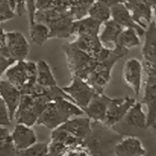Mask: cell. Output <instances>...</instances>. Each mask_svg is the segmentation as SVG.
<instances>
[{
  "label": "cell",
  "mask_w": 156,
  "mask_h": 156,
  "mask_svg": "<svg viewBox=\"0 0 156 156\" xmlns=\"http://www.w3.org/2000/svg\"><path fill=\"white\" fill-rule=\"evenodd\" d=\"M83 110L67 98H59L49 104L38 119L37 125L53 130L69 119L84 114Z\"/></svg>",
  "instance_id": "1"
},
{
  "label": "cell",
  "mask_w": 156,
  "mask_h": 156,
  "mask_svg": "<svg viewBox=\"0 0 156 156\" xmlns=\"http://www.w3.org/2000/svg\"><path fill=\"white\" fill-rule=\"evenodd\" d=\"M121 139V135L104 123L92 121L91 135L85 141V145L91 156H106L114 153L116 144Z\"/></svg>",
  "instance_id": "2"
},
{
  "label": "cell",
  "mask_w": 156,
  "mask_h": 156,
  "mask_svg": "<svg viewBox=\"0 0 156 156\" xmlns=\"http://www.w3.org/2000/svg\"><path fill=\"white\" fill-rule=\"evenodd\" d=\"M129 50L118 46H114L111 56L105 60L97 62L92 73L87 79V82L97 93H105L111 78V73L114 66L120 59L128 54Z\"/></svg>",
  "instance_id": "3"
},
{
  "label": "cell",
  "mask_w": 156,
  "mask_h": 156,
  "mask_svg": "<svg viewBox=\"0 0 156 156\" xmlns=\"http://www.w3.org/2000/svg\"><path fill=\"white\" fill-rule=\"evenodd\" d=\"M10 83L21 91L28 94L37 84V62L21 60L15 62L5 73Z\"/></svg>",
  "instance_id": "4"
},
{
  "label": "cell",
  "mask_w": 156,
  "mask_h": 156,
  "mask_svg": "<svg viewBox=\"0 0 156 156\" xmlns=\"http://www.w3.org/2000/svg\"><path fill=\"white\" fill-rule=\"evenodd\" d=\"M50 103V101L44 94H22L14 120H16L17 123L33 126L37 124L39 117Z\"/></svg>",
  "instance_id": "5"
},
{
  "label": "cell",
  "mask_w": 156,
  "mask_h": 156,
  "mask_svg": "<svg viewBox=\"0 0 156 156\" xmlns=\"http://www.w3.org/2000/svg\"><path fill=\"white\" fill-rule=\"evenodd\" d=\"M62 47L72 77H79L87 80L94 70L97 61L72 43L64 44Z\"/></svg>",
  "instance_id": "6"
},
{
  "label": "cell",
  "mask_w": 156,
  "mask_h": 156,
  "mask_svg": "<svg viewBox=\"0 0 156 156\" xmlns=\"http://www.w3.org/2000/svg\"><path fill=\"white\" fill-rule=\"evenodd\" d=\"M74 20L65 12L53 10L47 16L45 24L50 28L51 39H66L74 35Z\"/></svg>",
  "instance_id": "7"
},
{
  "label": "cell",
  "mask_w": 156,
  "mask_h": 156,
  "mask_svg": "<svg viewBox=\"0 0 156 156\" xmlns=\"http://www.w3.org/2000/svg\"><path fill=\"white\" fill-rule=\"evenodd\" d=\"M62 88L73 102L82 110L88 106L96 93L86 80L79 77H72L69 85Z\"/></svg>",
  "instance_id": "8"
},
{
  "label": "cell",
  "mask_w": 156,
  "mask_h": 156,
  "mask_svg": "<svg viewBox=\"0 0 156 156\" xmlns=\"http://www.w3.org/2000/svg\"><path fill=\"white\" fill-rule=\"evenodd\" d=\"M136 102V100L129 96L111 98L104 123L109 127L113 128L123 120L128 111Z\"/></svg>",
  "instance_id": "9"
},
{
  "label": "cell",
  "mask_w": 156,
  "mask_h": 156,
  "mask_svg": "<svg viewBox=\"0 0 156 156\" xmlns=\"http://www.w3.org/2000/svg\"><path fill=\"white\" fill-rule=\"evenodd\" d=\"M143 62L136 58H130L126 61L123 69V80L136 96L140 94L143 82Z\"/></svg>",
  "instance_id": "10"
},
{
  "label": "cell",
  "mask_w": 156,
  "mask_h": 156,
  "mask_svg": "<svg viewBox=\"0 0 156 156\" xmlns=\"http://www.w3.org/2000/svg\"><path fill=\"white\" fill-rule=\"evenodd\" d=\"M8 56L15 62L24 60L30 51V45L22 33L19 31L6 32Z\"/></svg>",
  "instance_id": "11"
},
{
  "label": "cell",
  "mask_w": 156,
  "mask_h": 156,
  "mask_svg": "<svg viewBox=\"0 0 156 156\" xmlns=\"http://www.w3.org/2000/svg\"><path fill=\"white\" fill-rule=\"evenodd\" d=\"M95 0H57L55 9L69 15L74 21L88 16Z\"/></svg>",
  "instance_id": "12"
},
{
  "label": "cell",
  "mask_w": 156,
  "mask_h": 156,
  "mask_svg": "<svg viewBox=\"0 0 156 156\" xmlns=\"http://www.w3.org/2000/svg\"><path fill=\"white\" fill-rule=\"evenodd\" d=\"M124 4L131 12L136 22L143 28H147L152 21L153 9L150 4L146 0H126Z\"/></svg>",
  "instance_id": "13"
},
{
  "label": "cell",
  "mask_w": 156,
  "mask_h": 156,
  "mask_svg": "<svg viewBox=\"0 0 156 156\" xmlns=\"http://www.w3.org/2000/svg\"><path fill=\"white\" fill-rule=\"evenodd\" d=\"M111 99L105 93L96 92L88 106L83 109L84 113L92 121L104 123Z\"/></svg>",
  "instance_id": "14"
},
{
  "label": "cell",
  "mask_w": 156,
  "mask_h": 156,
  "mask_svg": "<svg viewBox=\"0 0 156 156\" xmlns=\"http://www.w3.org/2000/svg\"><path fill=\"white\" fill-rule=\"evenodd\" d=\"M111 18L123 28H133L136 30L140 37L145 34L146 29L136 22L124 2H119L111 8Z\"/></svg>",
  "instance_id": "15"
},
{
  "label": "cell",
  "mask_w": 156,
  "mask_h": 156,
  "mask_svg": "<svg viewBox=\"0 0 156 156\" xmlns=\"http://www.w3.org/2000/svg\"><path fill=\"white\" fill-rule=\"evenodd\" d=\"M0 96L7 105L12 121L21 102L22 93L8 80H0Z\"/></svg>",
  "instance_id": "16"
},
{
  "label": "cell",
  "mask_w": 156,
  "mask_h": 156,
  "mask_svg": "<svg viewBox=\"0 0 156 156\" xmlns=\"http://www.w3.org/2000/svg\"><path fill=\"white\" fill-rule=\"evenodd\" d=\"M59 127L66 130L76 138L85 142L91 135L92 129V120L88 117H75L67 120Z\"/></svg>",
  "instance_id": "17"
},
{
  "label": "cell",
  "mask_w": 156,
  "mask_h": 156,
  "mask_svg": "<svg viewBox=\"0 0 156 156\" xmlns=\"http://www.w3.org/2000/svg\"><path fill=\"white\" fill-rule=\"evenodd\" d=\"M11 133L17 150L25 149L37 143V134L32 126L17 123Z\"/></svg>",
  "instance_id": "18"
},
{
  "label": "cell",
  "mask_w": 156,
  "mask_h": 156,
  "mask_svg": "<svg viewBox=\"0 0 156 156\" xmlns=\"http://www.w3.org/2000/svg\"><path fill=\"white\" fill-rule=\"evenodd\" d=\"M145 40L142 48L143 63L156 65V23L152 21L145 32Z\"/></svg>",
  "instance_id": "19"
},
{
  "label": "cell",
  "mask_w": 156,
  "mask_h": 156,
  "mask_svg": "<svg viewBox=\"0 0 156 156\" xmlns=\"http://www.w3.org/2000/svg\"><path fill=\"white\" fill-rule=\"evenodd\" d=\"M115 156H144L146 149L141 140L134 136H127L121 139L114 148Z\"/></svg>",
  "instance_id": "20"
},
{
  "label": "cell",
  "mask_w": 156,
  "mask_h": 156,
  "mask_svg": "<svg viewBox=\"0 0 156 156\" xmlns=\"http://www.w3.org/2000/svg\"><path fill=\"white\" fill-rule=\"evenodd\" d=\"M71 43L82 51L92 56L94 59L105 47V45L99 38V35L79 36L77 37L76 41Z\"/></svg>",
  "instance_id": "21"
},
{
  "label": "cell",
  "mask_w": 156,
  "mask_h": 156,
  "mask_svg": "<svg viewBox=\"0 0 156 156\" xmlns=\"http://www.w3.org/2000/svg\"><path fill=\"white\" fill-rule=\"evenodd\" d=\"M142 104L147 108V129H156V87L146 84Z\"/></svg>",
  "instance_id": "22"
},
{
  "label": "cell",
  "mask_w": 156,
  "mask_h": 156,
  "mask_svg": "<svg viewBox=\"0 0 156 156\" xmlns=\"http://www.w3.org/2000/svg\"><path fill=\"white\" fill-rule=\"evenodd\" d=\"M103 24L92 17L88 16L76 20L74 22V35L76 37L85 35H99Z\"/></svg>",
  "instance_id": "23"
},
{
  "label": "cell",
  "mask_w": 156,
  "mask_h": 156,
  "mask_svg": "<svg viewBox=\"0 0 156 156\" xmlns=\"http://www.w3.org/2000/svg\"><path fill=\"white\" fill-rule=\"evenodd\" d=\"M125 123L136 129H147V117L142 102H136L123 119Z\"/></svg>",
  "instance_id": "24"
},
{
  "label": "cell",
  "mask_w": 156,
  "mask_h": 156,
  "mask_svg": "<svg viewBox=\"0 0 156 156\" xmlns=\"http://www.w3.org/2000/svg\"><path fill=\"white\" fill-rule=\"evenodd\" d=\"M103 29L99 34V38L102 44H113L117 45L121 32L123 30V27L116 22L114 20L111 18L103 24Z\"/></svg>",
  "instance_id": "25"
},
{
  "label": "cell",
  "mask_w": 156,
  "mask_h": 156,
  "mask_svg": "<svg viewBox=\"0 0 156 156\" xmlns=\"http://www.w3.org/2000/svg\"><path fill=\"white\" fill-rule=\"evenodd\" d=\"M37 84L44 88L57 85L50 65L44 59H40L37 62Z\"/></svg>",
  "instance_id": "26"
},
{
  "label": "cell",
  "mask_w": 156,
  "mask_h": 156,
  "mask_svg": "<svg viewBox=\"0 0 156 156\" xmlns=\"http://www.w3.org/2000/svg\"><path fill=\"white\" fill-rule=\"evenodd\" d=\"M30 41L35 45L43 46L50 38V30L44 23L34 21L29 25Z\"/></svg>",
  "instance_id": "27"
},
{
  "label": "cell",
  "mask_w": 156,
  "mask_h": 156,
  "mask_svg": "<svg viewBox=\"0 0 156 156\" xmlns=\"http://www.w3.org/2000/svg\"><path fill=\"white\" fill-rule=\"evenodd\" d=\"M140 37L136 30L133 28H124L119 37L116 46L129 50L140 46Z\"/></svg>",
  "instance_id": "28"
},
{
  "label": "cell",
  "mask_w": 156,
  "mask_h": 156,
  "mask_svg": "<svg viewBox=\"0 0 156 156\" xmlns=\"http://www.w3.org/2000/svg\"><path fill=\"white\" fill-rule=\"evenodd\" d=\"M17 152L12 133L5 126H0V156H15Z\"/></svg>",
  "instance_id": "29"
},
{
  "label": "cell",
  "mask_w": 156,
  "mask_h": 156,
  "mask_svg": "<svg viewBox=\"0 0 156 156\" xmlns=\"http://www.w3.org/2000/svg\"><path fill=\"white\" fill-rule=\"evenodd\" d=\"M88 15L104 24L111 18V8L95 0L90 8Z\"/></svg>",
  "instance_id": "30"
},
{
  "label": "cell",
  "mask_w": 156,
  "mask_h": 156,
  "mask_svg": "<svg viewBox=\"0 0 156 156\" xmlns=\"http://www.w3.org/2000/svg\"><path fill=\"white\" fill-rule=\"evenodd\" d=\"M48 143H36L25 149L17 150L15 156H48Z\"/></svg>",
  "instance_id": "31"
},
{
  "label": "cell",
  "mask_w": 156,
  "mask_h": 156,
  "mask_svg": "<svg viewBox=\"0 0 156 156\" xmlns=\"http://www.w3.org/2000/svg\"><path fill=\"white\" fill-rule=\"evenodd\" d=\"M12 123L9 109L5 102L0 96V126H9Z\"/></svg>",
  "instance_id": "32"
},
{
  "label": "cell",
  "mask_w": 156,
  "mask_h": 156,
  "mask_svg": "<svg viewBox=\"0 0 156 156\" xmlns=\"http://www.w3.org/2000/svg\"><path fill=\"white\" fill-rule=\"evenodd\" d=\"M67 149L68 147L62 143L51 140L49 143L48 156H64Z\"/></svg>",
  "instance_id": "33"
},
{
  "label": "cell",
  "mask_w": 156,
  "mask_h": 156,
  "mask_svg": "<svg viewBox=\"0 0 156 156\" xmlns=\"http://www.w3.org/2000/svg\"><path fill=\"white\" fill-rule=\"evenodd\" d=\"M64 156H91V153L84 143L68 148Z\"/></svg>",
  "instance_id": "34"
},
{
  "label": "cell",
  "mask_w": 156,
  "mask_h": 156,
  "mask_svg": "<svg viewBox=\"0 0 156 156\" xmlns=\"http://www.w3.org/2000/svg\"><path fill=\"white\" fill-rule=\"evenodd\" d=\"M36 2L37 0H24L26 12L28 14L29 24L34 21L35 14H36Z\"/></svg>",
  "instance_id": "35"
},
{
  "label": "cell",
  "mask_w": 156,
  "mask_h": 156,
  "mask_svg": "<svg viewBox=\"0 0 156 156\" xmlns=\"http://www.w3.org/2000/svg\"><path fill=\"white\" fill-rule=\"evenodd\" d=\"M15 62H16L11 58L0 55V78L2 76L3 74L5 73L8 69L12 66Z\"/></svg>",
  "instance_id": "36"
},
{
  "label": "cell",
  "mask_w": 156,
  "mask_h": 156,
  "mask_svg": "<svg viewBox=\"0 0 156 156\" xmlns=\"http://www.w3.org/2000/svg\"><path fill=\"white\" fill-rule=\"evenodd\" d=\"M0 55L9 57L6 44V32L3 28H0Z\"/></svg>",
  "instance_id": "37"
},
{
  "label": "cell",
  "mask_w": 156,
  "mask_h": 156,
  "mask_svg": "<svg viewBox=\"0 0 156 156\" xmlns=\"http://www.w3.org/2000/svg\"><path fill=\"white\" fill-rule=\"evenodd\" d=\"M98 1L104 3V4L106 5H108L110 8H112L113 6L115 5L116 4L119 2H123L121 0H98Z\"/></svg>",
  "instance_id": "38"
},
{
  "label": "cell",
  "mask_w": 156,
  "mask_h": 156,
  "mask_svg": "<svg viewBox=\"0 0 156 156\" xmlns=\"http://www.w3.org/2000/svg\"><path fill=\"white\" fill-rule=\"evenodd\" d=\"M146 84H149V85H154L156 87V76H152V77H147Z\"/></svg>",
  "instance_id": "39"
},
{
  "label": "cell",
  "mask_w": 156,
  "mask_h": 156,
  "mask_svg": "<svg viewBox=\"0 0 156 156\" xmlns=\"http://www.w3.org/2000/svg\"><path fill=\"white\" fill-rule=\"evenodd\" d=\"M146 1L150 4V5L152 7V9H153L154 5L156 4V0H146Z\"/></svg>",
  "instance_id": "40"
},
{
  "label": "cell",
  "mask_w": 156,
  "mask_h": 156,
  "mask_svg": "<svg viewBox=\"0 0 156 156\" xmlns=\"http://www.w3.org/2000/svg\"><path fill=\"white\" fill-rule=\"evenodd\" d=\"M153 13H154V15H155V21L156 23V4L153 7Z\"/></svg>",
  "instance_id": "41"
},
{
  "label": "cell",
  "mask_w": 156,
  "mask_h": 156,
  "mask_svg": "<svg viewBox=\"0 0 156 156\" xmlns=\"http://www.w3.org/2000/svg\"><path fill=\"white\" fill-rule=\"evenodd\" d=\"M121 1H122V2H124L126 1V0H121Z\"/></svg>",
  "instance_id": "42"
},
{
  "label": "cell",
  "mask_w": 156,
  "mask_h": 156,
  "mask_svg": "<svg viewBox=\"0 0 156 156\" xmlns=\"http://www.w3.org/2000/svg\"><path fill=\"white\" fill-rule=\"evenodd\" d=\"M0 22H2V21H1V16H0Z\"/></svg>",
  "instance_id": "43"
}]
</instances>
